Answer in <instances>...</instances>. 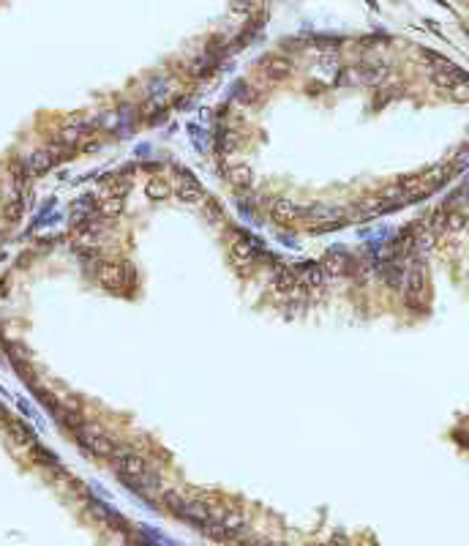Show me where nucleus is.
Returning <instances> with one entry per match:
<instances>
[{"mask_svg": "<svg viewBox=\"0 0 469 546\" xmlns=\"http://www.w3.org/2000/svg\"><path fill=\"white\" fill-rule=\"evenodd\" d=\"M352 268V259L346 257L344 252H330L328 257L322 259V270L325 273H333V276H338V273H344V270Z\"/></svg>", "mask_w": 469, "mask_h": 546, "instance_id": "nucleus-5", "label": "nucleus"}, {"mask_svg": "<svg viewBox=\"0 0 469 546\" xmlns=\"http://www.w3.org/2000/svg\"><path fill=\"white\" fill-rule=\"evenodd\" d=\"M161 503H164L167 508H172V511H180V505L186 503V500H183L177 492H164L161 494Z\"/></svg>", "mask_w": 469, "mask_h": 546, "instance_id": "nucleus-9", "label": "nucleus"}, {"mask_svg": "<svg viewBox=\"0 0 469 546\" xmlns=\"http://www.w3.org/2000/svg\"><path fill=\"white\" fill-rule=\"evenodd\" d=\"M175 194L177 200L186 202V205H205V191H202L200 181H194L191 175H183L175 181Z\"/></svg>", "mask_w": 469, "mask_h": 546, "instance_id": "nucleus-1", "label": "nucleus"}, {"mask_svg": "<svg viewBox=\"0 0 469 546\" xmlns=\"http://www.w3.org/2000/svg\"><path fill=\"white\" fill-rule=\"evenodd\" d=\"M325 273L322 265H303V268L298 270V284H303V287H319V284L325 282Z\"/></svg>", "mask_w": 469, "mask_h": 546, "instance_id": "nucleus-6", "label": "nucleus"}, {"mask_svg": "<svg viewBox=\"0 0 469 546\" xmlns=\"http://www.w3.org/2000/svg\"><path fill=\"white\" fill-rule=\"evenodd\" d=\"M120 211H123V197H106V200H101V213L117 216Z\"/></svg>", "mask_w": 469, "mask_h": 546, "instance_id": "nucleus-8", "label": "nucleus"}, {"mask_svg": "<svg viewBox=\"0 0 469 546\" xmlns=\"http://www.w3.org/2000/svg\"><path fill=\"white\" fill-rule=\"evenodd\" d=\"M180 513L183 519H191V522L197 524H207L213 519V505L202 503V500H186V503L180 505Z\"/></svg>", "mask_w": 469, "mask_h": 546, "instance_id": "nucleus-3", "label": "nucleus"}, {"mask_svg": "<svg viewBox=\"0 0 469 546\" xmlns=\"http://www.w3.org/2000/svg\"><path fill=\"white\" fill-rule=\"evenodd\" d=\"M147 197H150V200H164V197H169V183L161 181V178L147 181Z\"/></svg>", "mask_w": 469, "mask_h": 546, "instance_id": "nucleus-7", "label": "nucleus"}, {"mask_svg": "<svg viewBox=\"0 0 469 546\" xmlns=\"http://www.w3.org/2000/svg\"><path fill=\"white\" fill-rule=\"evenodd\" d=\"M117 470H120V478H126L129 483H134L136 478H142L150 467L142 456H136L134 451H126L123 456H117Z\"/></svg>", "mask_w": 469, "mask_h": 546, "instance_id": "nucleus-2", "label": "nucleus"}, {"mask_svg": "<svg viewBox=\"0 0 469 546\" xmlns=\"http://www.w3.org/2000/svg\"><path fill=\"white\" fill-rule=\"evenodd\" d=\"M270 216L276 218L278 224H292L298 216H303V211H300L295 202H289V200H276V202H273V208H270Z\"/></svg>", "mask_w": 469, "mask_h": 546, "instance_id": "nucleus-4", "label": "nucleus"}, {"mask_svg": "<svg viewBox=\"0 0 469 546\" xmlns=\"http://www.w3.org/2000/svg\"><path fill=\"white\" fill-rule=\"evenodd\" d=\"M248 178H251V170H248V167H234V170H232V181L240 183V186H243V183H248Z\"/></svg>", "mask_w": 469, "mask_h": 546, "instance_id": "nucleus-10", "label": "nucleus"}]
</instances>
